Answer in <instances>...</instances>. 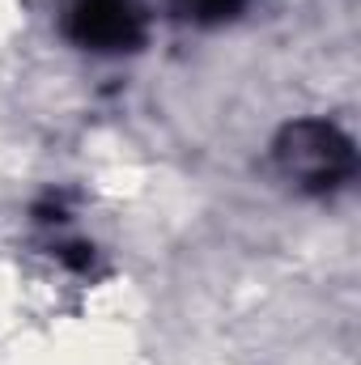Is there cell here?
<instances>
[{
    "mask_svg": "<svg viewBox=\"0 0 361 365\" xmlns=\"http://www.w3.org/2000/svg\"><path fill=\"white\" fill-rule=\"evenodd\" d=\"M276 162L306 191H332L353 175V145L323 119H302L280 132Z\"/></svg>",
    "mask_w": 361,
    "mask_h": 365,
    "instance_id": "obj_1",
    "label": "cell"
},
{
    "mask_svg": "<svg viewBox=\"0 0 361 365\" xmlns=\"http://www.w3.org/2000/svg\"><path fill=\"white\" fill-rule=\"evenodd\" d=\"M68 34L93 51H132L145 38L141 0H68Z\"/></svg>",
    "mask_w": 361,
    "mask_h": 365,
    "instance_id": "obj_2",
    "label": "cell"
},
{
    "mask_svg": "<svg viewBox=\"0 0 361 365\" xmlns=\"http://www.w3.org/2000/svg\"><path fill=\"white\" fill-rule=\"evenodd\" d=\"M183 17H195V21H221L238 9V0H175Z\"/></svg>",
    "mask_w": 361,
    "mask_h": 365,
    "instance_id": "obj_3",
    "label": "cell"
}]
</instances>
